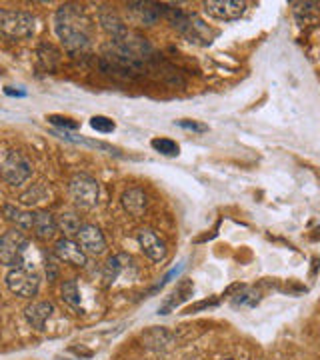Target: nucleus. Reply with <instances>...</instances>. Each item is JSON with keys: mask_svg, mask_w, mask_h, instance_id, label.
Listing matches in <instances>:
<instances>
[{"mask_svg": "<svg viewBox=\"0 0 320 360\" xmlns=\"http://www.w3.org/2000/svg\"><path fill=\"white\" fill-rule=\"evenodd\" d=\"M54 30L70 54H84L90 49L89 18L77 4H64L54 14Z\"/></svg>", "mask_w": 320, "mask_h": 360, "instance_id": "f257e3e1", "label": "nucleus"}, {"mask_svg": "<svg viewBox=\"0 0 320 360\" xmlns=\"http://www.w3.org/2000/svg\"><path fill=\"white\" fill-rule=\"evenodd\" d=\"M26 250H28V240H26V236L18 229L6 231L2 234V240H0V260H2L4 266H8V269L25 266Z\"/></svg>", "mask_w": 320, "mask_h": 360, "instance_id": "f03ea898", "label": "nucleus"}, {"mask_svg": "<svg viewBox=\"0 0 320 360\" xmlns=\"http://www.w3.org/2000/svg\"><path fill=\"white\" fill-rule=\"evenodd\" d=\"M0 32L6 39H30L34 34V16L23 11H0Z\"/></svg>", "mask_w": 320, "mask_h": 360, "instance_id": "7ed1b4c3", "label": "nucleus"}, {"mask_svg": "<svg viewBox=\"0 0 320 360\" xmlns=\"http://www.w3.org/2000/svg\"><path fill=\"white\" fill-rule=\"evenodd\" d=\"M68 194H70L72 202L80 208H94L101 198V186L92 176L78 172L68 182Z\"/></svg>", "mask_w": 320, "mask_h": 360, "instance_id": "20e7f679", "label": "nucleus"}, {"mask_svg": "<svg viewBox=\"0 0 320 360\" xmlns=\"http://www.w3.org/2000/svg\"><path fill=\"white\" fill-rule=\"evenodd\" d=\"M2 179L6 180L11 186H20L32 174V165L28 162L23 153L18 150H4L2 153Z\"/></svg>", "mask_w": 320, "mask_h": 360, "instance_id": "39448f33", "label": "nucleus"}, {"mask_svg": "<svg viewBox=\"0 0 320 360\" xmlns=\"http://www.w3.org/2000/svg\"><path fill=\"white\" fill-rule=\"evenodd\" d=\"M4 283L8 286V290L16 296H23V298H32L37 296L40 288V276L28 266H16L6 272V278Z\"/></svg>", "mask_w": 320, "mask_h": 360, "instance_id": "423d86ee", "label": "nucleus"}, {"mask_svg": "<svg viewBox=\"0 0 320 360\" xmlns=\"http://www.w3.org/2000/svg\"><path fill=\"white\" fill-rule=\"evenodd\" d=\"M246 11V2L243 0H206L205 13L218 20H236Z\"/></svg>", "mask_w": 320, "mask_h": 360, "instance_id": "0eeeda50", "label": "nucleus"}, {"mask_svg": "<svg viewBox=\"0 0 320 360\" xmlns=\"http://www.w3.org/2000/svg\"><path fill=\"white\" fill-rule=\"evenodd\" d=\"M136 240H139V246L144 252V257H148L153 262H162L167 258L168 248L165 245V240L156 234L151 229H142L136 234Z\"/></svg>", "mask_w": 320, "mask_h": 360, "instance_id": "6e6552de", "label": "nucleus"}, {"mask_svg": "<svg viewBox=\"0 0 320 360\" xmlns=\"http://www.w3.org/2000/svg\"><path fill=\"white\" fill-rule=\"evenodd\" d=\"M78 245L80 248L92 255V257H101L104 250H106V238H104L103 231L96 226V224H84L80 232H78Z\"/></svg>", "mask_w": 320, "mask_h": 360, "instance_id": "1a4fd4ad", "label": "nucleus"}, {"mask_svg": "<svg viewBox=\"0 0 320 360\" xmlns=\"http://www.w3.org/2000/svg\"><path fill=\"white\" fill-rule=\"evenodd\" d=\"M54 257L72 266H87V252L72 238H60L54 245Z\"/></svg>", "mask_w": 320, "mask_h": 360, "instance_id": "9d476101", "label": "nucleus"}, {"mask_svg": "<svg viewBox=\"0 0 320 360\" xmlns=\"http://www.w3.org/2000/svg\"><path fill=\"white\" fill-rule=\"evenodd\" d=\"M52 312H54L52 302H44V300H42V302H32V304H28L25 309V316L32 328L44 330V324H46V321L52 316Z\"/></svg>", "mask_w": 320, "mask_h": 360, "instance_id": "9b49d317", "label": "nucleus"}, {"mask_svg": "<svg viewBox=\"0 0 320 360\" xmlns=\"http://www.w3.org/2000/svg\"><path fill=\"white\" fill-rule=\"evenodd\" d=\"M120 202H122V208L127 210L128 214H132V217H142L144 214V210H146V205H148V198H146V194L142 188H128L122 193V198H120Z\"/></svg>", "mask_w": 320, "mask_h": 360, "instance_id": "f8f14e48", "label": "nucleus"}, {"mask_svg": "<svg viewBox=\"0 0 320 360\" xmlns=\"http://www.w3.org/2000/svg\"><path fill=\"white\" fill-rule=\"evenodd\" d=\"M34 234L40 240H52L58 231V222L52 217L49 210H37L34 212Z\"/></svg>", "mask_w": 320, "mask_h": 360, "instance_id": "ddd939ff", "label": "nucleus"}, {"mask_svg": "<svg viewBox=\"0 0 320 360\" xmlns=\"http://www.w3.org/2000/svg\"><path fill=\"white\" fill-rule=\"evenodd\" d=\"M132 266V258L128 255H115V257L108 258L106 266H104V281L106 284H115L128 269Z\"/></svg>", "mask_w": 320, "mask_h": 360, "instance_id": "4468645a", "label": "nucleus"}, {"mask_svg": "<svg viewBox=\"0 0 320 360\" xmlns=\"http://www.w3.org/2000/svg\"><path fill=\"white\" fill-rule=\"evenodd\" d=\"M4 217L8 222H13L18 231H30L34 226V212H26L18 206L4 205Z\"/></svg>", "mask_w": 320, "mask_h": 360, "instance_id": "2eb2a0df", "label": "nucleus"}, {"mask_svg": "<svg viewBox=\"0 0 320 360\" xmlns=\"http://www.w3.org/2000/svg\"><path fill=\"white\" fill-rule=\"evenodd\" d=\"M56 222H58V231L63 232L64 238L78 236L80 229L84 226V224L80 222V217H78L77 212H72V210H64V212H60V217L56 219Z\"/></svg>", "mask_w": 320, "mask_h": 360, "instance_id": "dca6fc26", "label": "nucleus"}, {"mask_svg": "<svg viewBox=\"0 0 320 360\" xmlns=\"http://www.w3.org/2000/svg\"><path fill=\"white\" fill-rule=\"evenodd\" d=\"M63 292V300L66 304H70L72 309H78L80 307V292H78V283L72 278V281H66L60 288Z\"/></svg>", "mask_w": 320, "mask_h": 360, "instance_id": "f3484780", "label": "nucleus"}, {"mask_svg": "<svg viewBox=\"0 0 320 360\" xmlns=\"http://www.w3.org/2000/svg\"><path fill=\"white\" fill-rule=\"evenodd\" d=\"M153 148L156 153H160V155L165 156H179L180 153V146L174 141H170V139H154L153 142Z\"/></svg>", "mask_w": 320, "mask_h": 360, "instance_id": "a211bd4d", "label": "nucleus"}, {"mask_svg": "<svg viewBox=\"0 0 320 360\" xmlns=\"http://www.w3.org/2000/svg\"><path fill=\"white\" fill-rule=\"evenodd\" d=\"M90 127L96 130V132H103V134L115 132L116 129V124L108 118V116H92V118H90Z\"/></svg>", "mask_w": 320, "mask_h": 360, "instance_id": "6ab92c4d", "label": "nucleus"}, {"mask_svg": "<svg viewBox=\"0 0 320 360\" xmlns=\"http://www.w3.org/2000/svg\"><path fill=\"white\" fill-rule=\"evenodd\" d=\"M49 120H51L52 124H56V127L64 129V132H66V130L78 129V122H72L70 118H63V116H49Z\"/></svg>", "mask_w": 320, "mask_h": 360, "instance_id": "aec40b11", "label": "nucleus"}, {"mask_svg": "<svg viewBox=\"0 0 320 360\" xmlns=\"http://www.w3.org/2000/svg\"><path fill=\"white\" fill-rule=\"evenodd\" d=\"M174 124L184 130H192V132H206V130H208V127H206V124L194 122V120H177Z\"/></svg>", "mask_w": 320, "mask_h": 360, "instance_id": "412c9836", "label": "nucleus"}, {"mask_svg": "<svg viewBox=\"0 0 320 360\" xmlns=\"http://www.w3.org/2000/svg\"><path fill=\"white\" fill-rule=\"evenodd\" d=\"M224 360H232V359H224Z\"/></svg>", "mask_w": 320, "mask_h": 360, "instance_id": "4be33fe9", "label": "nucleus"}]
</instances>
